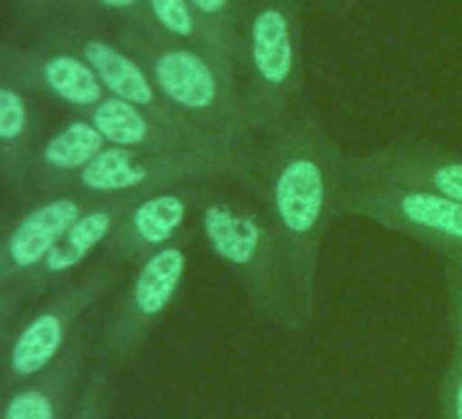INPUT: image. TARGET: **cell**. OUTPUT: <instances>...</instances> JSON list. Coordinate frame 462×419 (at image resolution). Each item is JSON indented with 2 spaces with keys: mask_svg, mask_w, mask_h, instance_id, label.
<instances>
[{
  "mask_svg": "<svg viewBox=\"0 0 462 419\" xmlns=\"http://www.w3.org/2000/svg\"><path fill=\"white\" fill-rule=\"evenodd\" d=\"M237 166L262 188L264 204L278 227L281 240L297 262H308L329 213L335 144L310 112H297L278 131L248 142Z\"/></svg>",
  "mask_w": 462,
  "mask_h": 419,
  "instance_id": "cell-1",
  "label": "cell"
},
{
  "mask_svg": "<svg viewBox=\"0 0 462 419\" xmlns=\"http://www.w3.org/2000/svg\"><path fill=\"white\" fill-rule=\"evenodd\" d=\"M305 0H251L235 61L243 123L267 136L302 112Z\"/></svg>",
  "mask_w": 462,
  "mask_h": 419,
  "instance_id": "cell-2",
  "label": "cell"
},
{
  "mask_svg": "<svg viewBox=\"0 0 462 419\" xmlns=\"http://www.w3.org/2000/svg\"><path fill=\"white\" fill-rule=\"evenodd\" d=\"M147 74L161 98L196 128L235 150L251 142L235 79H228L201 47L185 42L163 44L147 55Z\"/></svg>",
  "mask_w": 462,
  "mask_h": 419,
  "instance_id": "cell-3",
  "label": "cell"
},
{
  "mask_svg": "<svg viewBox=\"0 0 462 419\" xmlns=\"http://www.w3.org/2000/svg\"><path fill=\"white\" fill-rule=\"evenodd\" d=\"M346 207L367 213L389 227L432 237L448 246H462V204L430 191L365 182L346 193Z\"/></svg>",
  "mask_w": 462,
  "mask_h": 419,
  "instance_id": "cell-4",
  "label": "cell"
},
{
  "mask_svg": "<svg viewBox=\"0 0 462 419\" xmlns=\"http://www.w3.org/2000/svg\"><path fill=\"white\" fill-rule=\"evenodd\" d=\"M346 169L362 182H386L430 191L462 204V158L424 147H386L365 158H354Z\"/></svg>",
  "mask_w": 462,
  "mask_h": 419,
  "instance_id": "cell-5",
  "label": "cell"
},
{
  "mask_svg": "<svg viewBox=\"0 0 462 419\" xmlns=\"http://www.w3.org/2000/svg\"><path fill=\"white\" fill-rule=\"evenodd\" d=\"M201 232L209 248L231 267H270L275 259L273 229L256 210L223 196H209L201 204Z\"/></svg>",
  "mask_w": 462,
  "mask_h": 419,
  "instance_id": "cell-6",
  "label": "cell"
},
{
  "mask_svg": "<svg viewBox=\"0 0 462 419\" xmlns=\"http://www.w3.org/2000/svg\"><path fill=\"white\" fill-rule=\"evenodd\" d=\"M85 303V294H69L25 319L12 335L6 354V376L17 384H25L44 373L69 349L74 321L79 319Z\"/></svg>",
  "mask_w": 462,
  "mask_h": 419,
  "instance_id": "cell-7",
  "label": "cell"
},
{
  "mask_svg": "<svg viewBox=\"0 0 462 419\" xmlns=\"http://www.w3.org/2000/svg\"><path fill=\"white\" fill-rule=\"evenodd\" d=\"M82 213H85L82 204L71 196H60L31 210V213L14 227V232L9 235L4 246L6 273L12 275L36 273Z\"/></svg>",
  "mask_w": 462,
  "mask_h": 419,
  "instance_id": "cell-8",
  "label": "cell"
},
{
  "mask_svg": "<svg viewBox=\"0 0 462 419\" xmlns=\"http://www.w3.org/2000/svg\"><path fill=\"white\" fill-rule=\"evenodd\" d=\"M79 362H82V349L74 340L44 373H39L25 384H17L6 405L0 408V419H60Z\"/></svg>",
  "mask_w": 462,
  "mask_h": 419,
  "instance_id": "cell-9",
  "label": "cell"
},
{
  "mask_svg": "<svg viewBox=\"0 0 462 419\" xmlns=\"http://www.w3.org/2000/svg\"><path fill=\"white\" fill-rule=\"evenodd\" d=\"M82 58L93 66L96 77L101 79L104 90H109L115 98H123V101H131L142 109H171L155 82L150 79L147 69L142 63H136L131 55H125L123 50H117L115 44L109 42H101V39H93L85 44V52Z\"/></svg>",
  "mask_w": 462,
  "mask_h": 419,
  "instance_id": "cell-10",
  "label": "cell"
},
{
  "mask_svg": "<svg viewBox=\"0 0 462 419\" xmlns=\"http://www.w3.org/2000/svg\"><path fill=\"white\" fill-rule=\"evenodd\" d=\"M199 20V44L220 66V71L235 79V61L240 47V31L251 0H188ZM237 85V79H235Z\"/></svg>",
  "mask_w": 462,
  "mask_h": 419,
  "instance_id": "cell-11",
  "label": "cell"
},
{
  "mask_svg": "<svg viewBox=\"0 0 462 419\" xmlns=\"http://www.w3.org/2000/svg\"><path fill=\"white\" fill-rule=\"evenodd\" d=\"M185 273V251L177 246H163L155 254L147 256L142 265L134 289H131V316L139 321L155 319L166 311L171 297L177 294V286Z\"/></svg>",
  "mask_w": 462,
  "mask_h": 419,
  "instance_id": "cell-12",
  "label": "cell"
},
{
  "mask_svg": "<svg viewBox=\"0 0 462 419\" xmlns=\"http://www.w3.org/2000/svg\"><path fill=\"white\" fill-rule=\"evenodd\" d=\"M155 177V169L139 158L136 147H117L106 144L82 172L79 182L82 188L93 193H123L144 188Z\"/></svg>",
  "mask_w": 462,
  "mask_h": 419,
  "instance_id": "cell-13",
  "label": "cell"
},
{
  "mask_svg": "<svg viewBox=\"0 0 462 419\" xmlns=\"http://www.w3.org/2000/svg\"><path fill=\"white\" fill-rule=\"evenodd\" d=\"M115 229V216L109 210H88L82 213L71 229L63 235V240L52 248V254L47 256V262L39 267L42 278H55V275H66L74 267H79L93 248H98Z\"/></svg>",
  "mask_w": 462,
  "mask_h": 419,
  "instance_id": "cell-14",
  "label": "cell"
},
{
  "mask_svg": "<svg viewBox=\"0 0 462 419\" xmlns=\"http://www.w3.org/2000/svg\"><path fill=\"white\" fill-rule=\"evenodd\" d=\"M188 216V199L166 191L142 199L128 216V235L144 248H163Z\"/></svg>",
  "mask_w": 462,
  "mask_h": 419,
  "instance_id": "cell-15",
  "label": "cell"
},
{
  "mask_svg": "<svg viewBox=\"0 0 462 419\" xmlns=\"http://www.w3.org/2000/svg\"><path fill=\"white\" fill-rule=\"evenodd\" d=\"M90 123L101 131L106 144L117 147H144L155 136V120L147 115V109L115 96L93 107Z\"/></svg>",
  "mask_w": 462,
  "mask_h": 419,
  "instance_id": "cell-16",
  "label": "cell"
},
{
  "mask_svg": "<svg viewBox=\"0 0 462 419\" xmlns=\"http://www.w3.org/2000/svg\"><path fill=\"white\" fill-rule=\"evenodd\" d=\"M44 79L50 90L74 107H98L104 101V85L85 58L55 55L44 66Z\"/></svg>",
  "mask_w": 462,
  "mask_h": 419,
  "instance_id": "cell-17",
  "label": "cell"
},
{
  "mask_svg": "<svg viewBox=\"0 0 462 419\" xmlns=\"http://www.w3.org/2000/svg\"><path fill=\"white\" fill-rule=\"evenodd\" d=\"M104 147L106 139L101 131L88 120H77L47 142L44 163L55 172H82Z\"/></svg>",
  "mask_w": 462,
  "mask_h": 419,
  "instance_id": "cell-18",
  "label": "cell"
},
{
  "mask_svg": "<svg viewBox=\"0 0 462 419\" xmlns=\"http://www.w3.org/2000/svg\"><path fill=\"white\" fill-rule=\"evenodd\" d=\"M147 12L155 25L174 42L199 44V20L188 0H147Z\"/></svg>",
  "mask_w": 462,
  "mask_h": 419,
  "instance_id": "cell-19",
  "label": "cell"
},
{
  "mask_svg": "<svg viewBox=\"0 0 462 419\" xmlns=\"http://www.w3.org/2000/svg\"><path fill=\"white\" fill-rule=\"evenodd\" d=\"M28 128V107L20 93L0 88V142H14Z\"/></svg>",
  "mask_w": 462,
  "mask_h": 419,
  "instance_id": "cell-20",
  "label": "cell"
},
{
  "mask_svg": "<svg viewBox=\"0 0 462 419\" xmlns=\"http://www.w3.org/2000/svg\"><path fill=\"white\" fill-rule=\"evenodd\" d=\"M98 414H101V397H98L96 381H90V386L82 395V405L77 408V414L71 419H98Z\"/></svg>",
  "mask_w": 462,
  "mask_h": 419,
  "instance_id": "cell-21",
  "label": "cell"
},
{
  "mask_svg": "<svg viewBox=\"0 0 462 419\" xmlns=\"http://www.w3.org/2000/svg\"><path fill=\"white\" fill-rule=\"evenodd\" d=\"M98 4H104L106 9H117V12H128V9H136L142 4H147V0H98Z\"/></svg>",
  "mask_w": 462,
  "mask_h": 419,
  "instance_id": "cell-22",
  "label": "cell"
},
{
  "mask_svg": "<svg viewBox=\"0 0 462 419\" xmlns=\"http://www.w3.org/2000/svg\"><path fill=\"white\" fill-rule=\"evenodd\" d=\"M9 321H14V319H12V300L0 297V330H4Z\"/></svg>",
  "mask_w": 462,
  "mask_h": 419,
  "instance_id": "cell-23",
  "label": "cell"
},
{
  "mask_svg": "<svg viewBox=\"0 0 462 419\" xmlns=\"http://www.w3.org/2000/svg\"><path fill=\"white\" fill-rule=\"evenodd\" d=\"M454 419H462V381H459L457 397H454Z\"/></svg>",
  "mask_w": 462,
  "mask_h": 419,
  "instance_id": "cell-24",
  "label": "cell"
},
{
  "mask_svg": "<svg viewBox=\"0 0 462 419\" xmlns=\"http://www.w3.org/2000/svg\"><path fill=\"white\" fill-rule=\"evenodd\" d=\"M327 6H332L335 12H343V9H348L351 4H356V0H324Z\"/></svg>",
  "mask_w": 462,
  "mask_h": 419,
  "instance_id": "cell-25",
  "label": "cell"
}]
</instances>
